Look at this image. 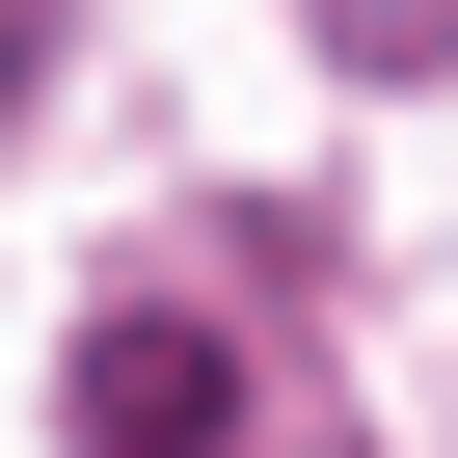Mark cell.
<instances>
[{"mask_svg":"<svg viewBox=\"0 0 458 458\" xmlns=\"http://www.w3.org/2000/svg\"><path fill=\"white\" fill-rule=\"evenodd\" d=\"M55 404H81V458H243V351H216L189 297H108Z\"/></svg>","mask_w":458,"mask_h":458,"instance_id":"6da1fadb","label":"cell"}]
</instances>
